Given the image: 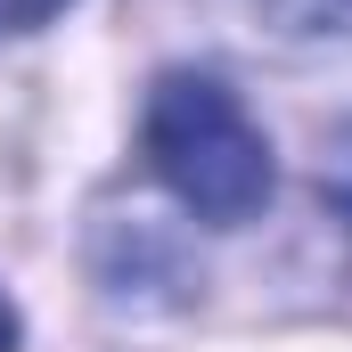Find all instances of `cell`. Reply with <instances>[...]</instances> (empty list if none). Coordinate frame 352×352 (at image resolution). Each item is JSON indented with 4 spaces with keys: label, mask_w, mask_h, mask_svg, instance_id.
I'll list each match as a JSON object with an SVG mask.
<instances>
[{
    "label": "cell",
    "mask_w": 352,
    "mask_h": 352,
    "mask_svg": "<svg viewBox=\"0 0 352 352\" xmlns=\"http://www.w3.org/2000/svg\"><path fill=\"white\" fill-rule=\"evenodd\" d=\"M320 188H328V205H336V213L352 221V131L336 140V156L320 164Z\"/></svg>",
    "instance_id": "3"
},
{
    "label": "cell",
    "mask_w": 352,
    "mask_h": 352,
    "mask_svg": "<svg viewBox=\"0 0 352 352\" xmlns=\"http://www.w3.org/2000/svg\"><path fill=\"white\" fill-rule=\"evenodd\" d=\"M246 8L287 50H352V0H246Z\"/></svg>",
    "instance_id": "2"
},
{
    "label": "cell",
    "mask_w": 352,
    "mask_h": 352,
    "mask_svg": "<svg viewBox=\"0 0 352 352\" xmlns=\"http://www.w3.org/2000/svg\"><path fill=\"white\" fill-rule=\"evenodd\" d=\"M0 352H16V311H8V295H0Z\"/></svg>",
    "instance_id": "5"
},
{
    "label": "cell",
    "mask_w": 352,
    "mask_h": 352,
    "mask_svg": "<svg viewBox=\"0 0 352 352\" xmlns=\"http://www.w3.org/2000/svg\"><path fill=\"white\" fill-rule=\"evenodd\" d=\"M66 0H0V33H33V25H50Z\"/></svg>",
    "instance_id": "4"
},
{
    "label": "cell",
    "mask_w": 352,
    "mask_h": 352,
    "mask_svg": "<svg viewBox=\"0 0 352 352\" xmlns=\"http://www.w3.org/2000/svg\"><path fill=\"white\" fill-rule=\"evenodd\" d=\"M140 140H148V164L173 188L180 205L213 230H238L270 205V140L263 123L238 107V90L213 82V74H164L148 90V115H140Z\"/></svg>",
    "instance_id": "1"
}]
</instances>
